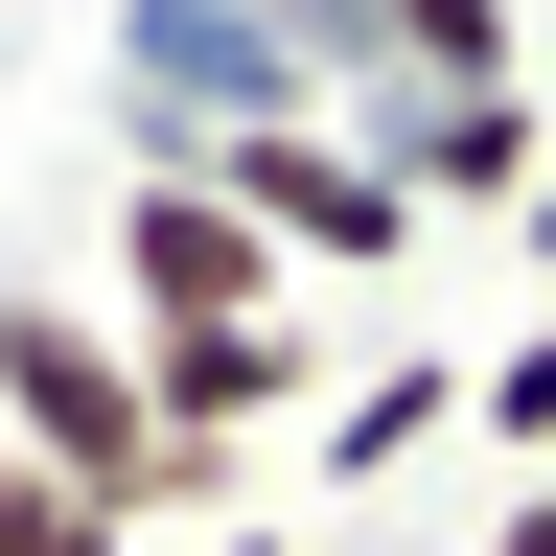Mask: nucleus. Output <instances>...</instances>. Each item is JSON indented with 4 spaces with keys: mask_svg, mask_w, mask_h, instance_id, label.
Segmentation results:
<instances>
[{
    "mask_svg": "<svg viewBox=\"0 0 556 556\" xmlns=\"http://www.w3.org/2000/svg\"><path fill=\"white\" fill-rule=\"evenodd\" d=\"M232 325H302V278L255 255V208L186 186V163H116V348H232Z\"/></svg>",
    "mask_w": 556,
    "mask_h": 556,
    "instance_id": "f03ea898",
    "label": "nucleus"
},
{
    "mask_svg": "<svg viewBox=\"0 0 556 556\" xmlns=\"http://www.w3.org/2000/svg\"><path fill=\"white\" fill-rule=\"evenodd\" d=\"M208 556H278V533H208Z\"/></svg>",
    "mask_w": 556,
    "mask_h": 556,
    "instance_id": "9d476101",
    "label": "nucleus"
},
{
    "mask_svg": "<svg viewBox=\"0 0 556 556\" xmlns=\"http://www.w3.org/2000/svg\"><path fill=\"white\" fill-rule=\"evenodd\" d=\"M0 556H139V533H116V510H70L47 464H0Z\"/></svg>",
    "mask_w": 556,
    "mask_h": 556,
    "instance_id": "0eeeda50",
    "label": "nucleus"
},
{
    "mask_svg": "<svg viewBox=\"0 0 556 556\" xmlns=\"http://www.w3.org/2000/svg\"><path fill=\"white\" fill-rule=\"evenodd\" d=\"M486 556H556V486H510V510H486Z\"/></svg>",
    "mask_w": 556,
    "mask_h": 556,
    "instance_id": "6e6552de",
    "label": "nucleus"
},
{
    "mask_svg": "<svg viewBox=\"0 0 556 556\" xmlns=\"http://www.w3.org/2000/svg\"><path fill=\"white\" fill-rule=\"evenodd\" d=\"M441 417H464V371H441V348H394V371H348V394H325V486H394L417 441H441Z\"/></svg>",
    "mask_w": 556,
    "mask_h": 556,
    "instance_id": "39448f33",
    "label": "nucleus"
},
{
    "mask_svg": "<svg viewBox=\"0 0 556 556\" xmlns=\"http://www.w3.org/2000/svg\"><path fill=\"white\" fill-rule=\"evenodd\" d=\"M186 186H232L278 278H394V255H417V186H394L348 116H255V139H208Z\"/></svg>",
    "mask_w": 556,
    "mask_h": 556,
    "instance_id": "7ed1b4c3",
    "label": "nucleus"
},
{
    "mask_svg": "<svg viewBox=\"0 0 556 556\" xmlns=\"http://www.w3.org/2000/svg\"><path fill=\"white\" fill-rule=\"evenodd\" d=\"M348 139L417 186V232H441V208H533V186H556V116H533V93H394V116H348Z\"/></svg>",
    "mask_w": 556,
    "mask_h": 556,
    "instance_id": "20e7f679",
    "label": "nucleus"
},
{
    "mask_svg": "<svg viewBox=\"0 0 556 556\" xmlns=\"http://www.w3.org/2000/svg\"><path fill=\"white\" fill-rule=\"evenodd\" d=\"M510 232H533V255H556V186H533V208H510Z\"/></svg>",
    "mask_w": 556,
    "mask_h": 556,
    "instance_id": "1a4fd4ad",
    "label": "nucleus"
},
{
    "mask_svg": "<svg viewBox=\"0 0 556 556\" xmlns=\"http://www.w3.org/2000/svg\"><path fill=\"white\" fill-rule=\"evenodd\" d=\"M464 417L510 441V486H556V325H510V348H486V371H464Z\"/></svg>",
    "mask_w": 556,
    "mask_h": 556,
    "instance_id": "423d86ee",
    "label": "nucleus"
},
{
    "mask_svg": "<svg viewBox=\"0 0 556 556\" xmlns=\"http://www.w3.org/2000/svg\"><path fill=\"white\" fill-rule=\"evenodd\" d=\"M0 464H47L70 510H116L139 556L232 510V486H208V464H163V417H139V348H116L93 302H47V278H24V302H0Z\"/></svg>",
    "mask_w": 556,
    "mask_h": 556,
    "instance_id": "f257e3e1",
    "label": "nucleus"
}]
</instances>
